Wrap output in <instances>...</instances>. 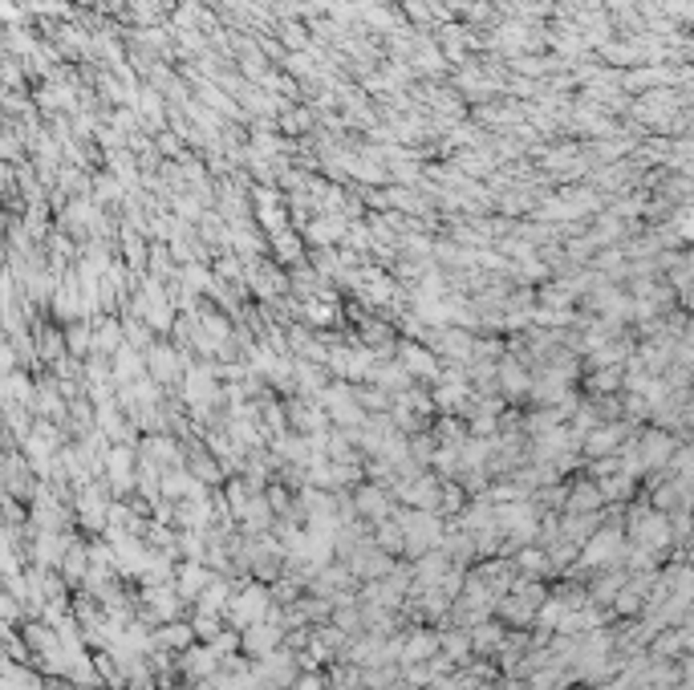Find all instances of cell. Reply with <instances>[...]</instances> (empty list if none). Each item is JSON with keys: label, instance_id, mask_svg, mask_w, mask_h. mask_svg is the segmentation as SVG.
Instances as JSON below:
<instances>
[{"label": "cell", "instance_id": "cell-1", "mask_svg": "<svg viewBox=\"0 0 694 690\" xmlns=\"http://www.w3.org/2000/svg\"><path fill=\"white\" fill-rule=\"evenodd\" d=\"M268 609H273V597H268V589L264 585H244L240 593H232V601H228V609H223V622H228V630H248V625H256V622H264L268 617Z\"/></svg>", "mask_w": 694, "mask_h": 690}, {"label": "cell", "instance_id": "cell-2", "mask_svg": "<svg viewBox=\"0 0 694 690\" xmlns=\"http://www.w3.org/2000/svg\"><path fill=\"white\" fill-rule=\"evenodd\" d=\"M244 637H240V650L248 654V658H264V654H273L276 645H284V625L281 622H256L248 625V630H240Z\"/></svg>", "mask_w": 694, "mask_h": 690}, {"label": "cell", "instance_id": "cell-3", "mask_svg": "<svg viewBox=\"0 0 694 690\" xmlns=\"http://www.w3.org/2000/svg\"><path fill=\"white\" fill-rule=\"evenodd\" d=\"M215 576H220V573H212L203 561H183L175 569V576H171V589L179 593V601H195L199 593L215 581Z\"/></svg>", "mask_w": 694, "mask_h": 690}, {"label": "cell", "instance_id": "cell-4", "mask_svg": "<svg viewBox=\"0 0 694 690\" xmlns=\"http://www.w3.org/2000/svg\"><path fill=\"white\" fill-rule=\"evenodd\" d=\"M390 492L382 484H362L358 492H353V512H358L362 520H370V524H382V520H390Z\"/></svg>", "mask_w": 694, "mask_h": 690}, {"label": "cell", "instance_id": "cell-5", "mask_svg": "<svg viewBox=\"0 0 694 690\" xmlns=\"http://www.w3.org/2000/svg\"><path fill=\"white\" fill-rule=\"evenodd\" d=\"M674 447H679V443H674L666 431H646V435H641V443H638L641 467H646V471H662L666 463H670Z\"/></svg>", "mask_w": 694, "mask_h": 690}, {"label": "cell", "instance_id": "cell-6", "mask_svg": "<svg viewBox=\"0 0 694 690\" xmlns=\"http://www.w3.org/2000/svg\"><path fill=\"white\" fill-rule=\"evenodd\" d=\"M621 439H626V426L621 423H597L593 431L585 435V455H593V459H601V455H618V447H621Z\"/></svg>", "mask_w": 694, "mask_h": 690}, {"label": "cell", "instance_id": "cell-7", "mask_svg": "<svg viewBox=\"0 0 694 690\" xmlns=\"http://www.w3.org/2000/svg\"><path fill=\"white\" fill-rule=\"evenodd\" d=\"M439 654V634L431 630H414L411 637H402V654H398V666H414V662H427Z\"/></svg>", "mask_w": 694, "mask_h": 690}, {"label": "cell", "instance_id": "cell-8", "mask_svg": "<svg viewBox=\"0 0 694 690\" xmlns=\"http://www.w3.org/2000/svg\"><path fill=\"white\" fill-rule=\"evenodd\" d=\"M151 642L159 645V650H167V654H183V650L195 645V634H191V622H163Z\"/></svg>", "mask_w": 694, "mask_h": 690}, {"label": "cell", "instance_id": "cell-9", "mask_svg": "<svg viewBox=\"0 0 694 690\" xmlns=\"http://www.w3.org/2000/svg\"><path fill=\"white\" fill-rule=\"evenodd\" d=\"M601 508H605V500H601V492H597L593 479L565 492V512H569V516H589V512H601Z\"/></svg>", "mask_w": 694, "mask_h": 690}, {"label": "cell", "instance_id": "cell-10", "mask_svg": "<svg viewBox=\"0 0 694 690\" xmlns=\"http://www.w3.org/2000/svg\"><path fill=\"white\" fill-rule=\"evenodd\" d=\"M467 637H471V654H500L504 650V637H508V630L500 622H480V625H471L467 630Z\"/></svg>", "mask_w": 694, "mask_h": 690}, {"label": "cell", "instance_id": "cell-11", "mask_svg": "<svg viewBox=\"0 0 694 690\" xmlns=\"http://www.w3.org/2000/svg\"><path fill=\"white\" fill-rule=\"evenodd\" d=\"M183 670L191 678H199V683H207V678L220 670V658L212 654L207 642H199V645H191V650H183Z\"/></svg>", "mask_w": 694, "mask_h": 690}, {"label": "cell", "instance_id": "cell-12", "mask_svg": "<svg viewBox=\"0 0 694 690\" xmlns=\"http://www.w3.org/2000/svg\"><path fill=\"white\" fill-rule=\"evenodd\" d=\"M511 569L524 573V576H532V581H540V576L552 573V565H549V553H544L540 545H520V553H516V561H511Z\"/></svg>", "mask_w": 694, "mask_h": 690}, {"label": "cell", "instance_id": "cell-13", "mask_svg": "<svg viewBox=\"0 0 694 690\" xmlns=\"http://www.w3.org/2000/svg\"><path fill=\"white\" fill-rule=\"evenodd\" d=\"M398 362H402V370L411 374V378H414V374H431V378L439 374L435 354H427L422 345H411V342H402V354H398Z\"/></svg>", "mask_w": 694, "mask_h": 690}, {"label": "cell", "instance_id": "cell-14", "mask_svg": "<svg viewBox=\"0 0 694 690\" xmlns=\"http://www.w3.org/2000/svg\"><path fill=\"white\" fill-rule=\"evenodd\" d=\"M439 654L451 662H467L471 658V637H467V630H442L439 634Z\"/></svg>", "mask_w": 694, "mask_h": 690}, {"label": "cell", "instance_id": "cell-15", "mask_svg": "<svg viewBox=\"0 0 694 690\" xmlns=\"http://www.w3.org/2000/svg\"><path fill=\"white\" fill-rule=\"evenodd\" d=\"M228 601H232V585L215 576V581L195 597V609H212V614H223V609H228Z\"/></svg>", "mask_w": 694, "mask_h": 690}, {"label": "cell", "instance_id": "cell-16", "mask_svg": "<svg viewBox=\"0 0 694 690\" xmlns=\"http://www.w3.org/2000/svg\"><path fill=\"white\" fill-rule=\"evenodd\" d=\"M223 625H228L223 622V614H212V609H195V617H191V634H195L199 642H212Z\"/></svg>", "mask_w": 694, "mask_h": 690}, {"label": "cell", "instance_id": "cell-17", "mask_svg": "<svg viewBox=\"0 0 694 690\" xmlns=\"http://www.w3.org/2000/svg\"><path fill=\"white\" fill-rule=\"evenodd\" d=\"M187 475H191V479H199L203 487H215V484L223 479V467H220V463H215L212 455H203V451H199V455L191 459V471H187Z\"/></svg>", "mask_w": 694, "mask_h": 690}, {"label": "cell", "instance_id": "cell-18", "mask_svg": "<svg viewBox=\"0 0 694 690\" xmlns=\"http://www.w3.org/2000/svg\"><path fill=\"white\" fill-rule=\"evenodd\" d=\"M496 374H500V386H504L511 398H516V395H528V386H532V378H528V374L520 370L516 362H504Z\"/></svg>", "mask_w": 694, "mask_h": 690}, {"label": "cell", "instance_id": "cell-19", "mask_svg": "<svg viewBox=\"0 0 694 690\" xmlns=\"http://www.w3.org/2000/svg\"><path fill=\"white\" fill-rule=\"evenodd\" d=\"M151 370H154V378L167 382V378H175V374L183 370V362H179L175 349H154V354H151Z\"/></svg>", "mask_w": 694, "mask_h": 690}, {"label": "cell", "instance_id": "cell-20", "mask_svg": "<svg viewBox=\"0 0 694 690\" xmlns=\"http://www.w3.org/2000/svg\"><path fill=\"white\" fill-rule=\"evenodd\" d=\"M292 423H297L301 431H309V435L325 431V415H321L317 406H292Z\"/></svg>", "mask_w": 694, "mask_h": 690}, {"label": "cell", "instance_id": "cell-21", "mask_svg": "<svg viewBox=\"0 0 694 690\" xmlns=\"http://www.w3.org/2000/svg\"><path fill=\"white\" fill-rule=\"evenodd\" d=\"M621 386V370H610V365H601V370L589 378V390L593 395H610V390H618Z\"/></svg>", "mask_w": 694, "mask_h": 690}, {"label": "cell", "instance_id": "cell-22", "mask_svg": "<svg viewBox=\"0 0 694 690\" xmlns=\"http://www.w3.org/2000/svg\"><path fill=\"white\" fill-rule=\"evenodd\" d=\"M292 690H325V683H321V678L313 675V670H309L305 678H297V683H292Z\"/></svg>", "mask_w": 694, "mask_h": 690}]
</instances>
